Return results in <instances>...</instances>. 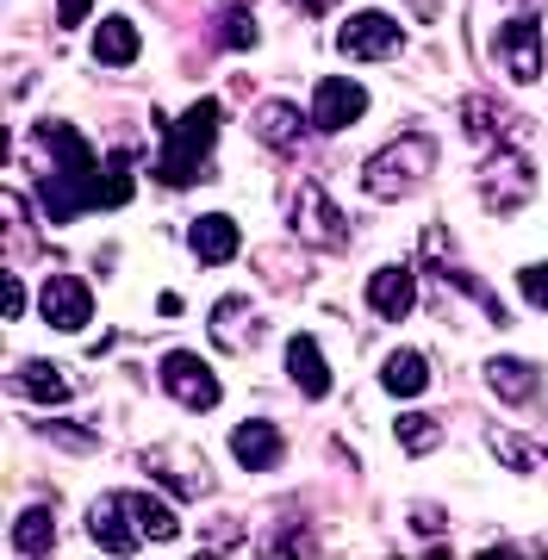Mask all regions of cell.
I'll use <instances>...</instances> for the list:
<instances>
[{"label":"cell","instance_id":"obj_8","mask_svg":"<svg viewBox=\"0 0 548 560\" xmlns=\"http://www.w3.org/2000/svg\"><path fill=\"white\" fill-rule=\"evenodd\" d=\"M125 511V523L138 529V541H175L182 536V517H175V504L156 499V492H113Z\"/></svg>","mask_w":548,"mask_h":560},{"label":"cell","instance_id":"obj_30","mask_svg":"<svg viewBox=\"0 0 548 560\" xmlns=\"http://www.w3.org/2000/svg\"><path fill=\"white\" fill-rule=\"evenodd\" d=\"M20 312H25V280L7 275V318H20Z\"/></svg>","mask_w":548,"mask_h":560},{"label":"cell","instance_id":"obj_12","mask_svg":"<svg viewBox=\"0 0 548 560\" xmlns=\"http://www.w3.org/2000/svg\"><path fill=\"white\" fill-rule=\"evenodd\" d=\"M143 467H150V480H163L168 492H182V499H200L206 486V467H200V455H187V448H150V455H143Z\"/></svg>","mask_w":548,"mask_h":560},{"label":"cell","instance_id":"obj_15","mask_svg":"<svg viewBox=\"0 0 548 560\" xmlns=\"http://www.w3.org/2000/svg\"><path fill=\"white\" fill-rule=\"evenodd\" d=\"M88 536H94V548H106V555H131V548H143L138 529L125 523V511H119V499H113V492L88 504Z\"/></svg>","mask_w":548,"mask_h":560},{"label":"cell","instance_id":"obj_11","mask_svg":"<svg viewBox=\"0 0 548 560\" xmlns=\"http://www.w3.org/2000/svg\"><path fill=\"white\" fill-rule=\"evenodd\" d=\"M529 187H536V175H529V162L524 156H492L487 162V175H480V194L492 200V212H511V206H524L529 200Z\"/></svg>","mask_w":548,"mask_h":560},{"label":"cell","instance_id":"obj_23","mask_svg":"<svg viewBox=\"0 0 548 560\" xmlns=\"http://www.w3.org/2000/svg\"><path fill=\"white\" fill-rule=\"evenodd\" d=\"M462 119H467V131L474 138H517V125H511V113H499V106H487V101H462Z\"/></svg>","mask_w":548,"mask_h":560},{"label":"cell","instance_id":"obj_31","mask_svg":"<svg viewBox=\"0 0 548 560\" xmlns=\"http://www.w3.org/2000/svg\"><path fill=\"white\" fill-rule=\"evenodd\" d=\"M411 523H418V529H443V511H436V504H418V511H411Z\"/></svg>","mask_w":548,"mask_h":560},{"label":"cell","instance_id":"obj_22","mask_svg":"<svg viewBox=\"0 0 548 560\" xmlns=\"http://www.w3.org/2000/svg\"><path fill=\"white\" fill-rule=\"evenodd\" d=\"M249 337H256L249 305L244 300H219V312H212V342H219V349H244Z\"/></svg>","mask_w":548,"mask_h":560},{"label":"cell","instance_id":"obj_1","mask_svg":"<svg viewBox=\"0 0 548 560\" xmlns=\"http://www.w3.org/2000/svg\"><path fill=\"white\" fill-rule=\"evenodd\" d=\"M219 101H194L182 113V119H163L168 143H163V156H156V180L163 187H187V180H206L212 168H206V150H212V138H219Z\"/></svg>","mask_w":548,"mask_h":560},{"label":"cell","instance_id":"obj_4","mask_svg":"<svg viewBox=\"0 0 548 560\" xmlns=\"http://www.w3.org/2000/svg\"><path fill=\"white\" fill-rule=\"evenodd\" d=\"M293 237H305L312 249H337V243L349 237L343 212L325 200V187H318V180H300V187H293Z\"/></svg>","mask_w":548,"mask_h":560},{"label":"cell","instance_id":"obj_9","mask_svg":"<svg viewBox=\"0 0 548 560\" xmlns=\"http://www.w3.org/2000/svg\"><path fill=\"white\" fill-rule=\"evenodd\" d=\"M499 57H505V69H511V81H536L543 75V20H511L505 32H499Z\"/></svg>","mask_w":548,"mask_h":560},{"label":"cell","instance_id":"obj_26","mask_svg":"<svg viewBox=\"0 0 548 560\" xmlns=\"http://www.w3.org/2000/svg\"><path fill=\"white\" fill-rule=\"evenodd\" d=\"M219 44H224V50H249V44H256V20H249V7H224V13H219Z\"/></svg>","mask_w":548,"mask_h":560},{"label":"cell","instance_id":"obj_17","mask_svg":"<svg viewBox=\"0 0 548 560\" xmlns=\"http://www.w3.org/2000/svg\"><path fill=\"white\" fill-rule=\"evenodd\" d=\"M487 386L505 405H529L536 399V386H543V374H536L524 355H499V361H487Z\"/></svg>","mask_w":548,"mask_h":560},{"label":"cell","instance_id":"obj_6","mask_svg":"<svg viewBox=\"0 0 548 560\" xmlns=\"http://www.w3.org/2000/svg\"><path fill=\"white\" fill-rule=\"evenodd\" d=\"M362 113H368L362 81H343V75L318 81V94H312V125H318V131H349Z\"/></svg>","mask_w":548,"mask_h":560},{"label":"cell","instance_id":"obj_21","mask_svg":"<svg viewBox=\"0 0 548 560\" xmlns=\"http://www.w3.org/2000/svg\"><path fill=\"white\" fill-rule=\"evenodd\" d=\"M13 386H20L25 399H38V405H62V399H69V381L57 374V361H25L20 374H13Z\"/></svg>","mask_w":548,"mask_h":560},{"label":"cell","instance_id":"obj_27","mask_svg":"<svg viewBox=\"0 0 548 560\" xmlns=\"http://www.w3.org/2000/svg\"><path fill=\"white\" fill-rule=\"evenodd\" d=\"M487 448L505 460V467H517V474H529V467H536V448H529V442H517L511 430H487Z\"/></svg>","mask_w":548,"mask_h":560},{"label":"cell","instance_id":"obj_7","mask_svg":"<svg viewBox=\"0 0 548 560\" xmlns=\"http://www.w3.org/2000/svg\"><path fill=\"white\" fill-rule=\"evenodd\" d=\"M38 312L57 330H82L88 318H94V293H88V280H75V275H50L38 287Z\"/></svg>","mask_w":548,"mask_h":560},{"label":"cell","instance_id":"obj_24","mask_svg":"<svg viewBox=\"0 0 548 560\" xmlns=\"http://www.w3.org/2000/svg\"><path fill=\"white\" fill-rule=\"evenodd\" d=\"M57 541V523H50V511H25L20 523H13V555H44Z\"/></svg>","mask_w":548,"mask_h":560},{"label":"cell","instance_id":"obj_5","mask_svg":"<svg viewBox=\"0 0 548 560\" xmlns=\"http://www.w3.org/2000/svg\"><path fill=\"white\" fill-rule=\"evenodd\" d=\"M163 386L187 405V411H212V405H219V374H212L194 349H168L163 355Z\"/></svg>","mask_w":548,"mask_h":560},{"label":"cell","instance_id":"obj_3","mask_svg":"<svg viewBox=\"0 0 548 560\" xmlns=\"http://www.w3.org/2000/svg\"><path fill=\"white\" fill-rule=\"evenodd\" d=\"M399 25H393V13H381V7H368V13H349L343 25H337V50L355 62H386L399 57Z\"/></svg>","mask_w":548,"mask_h":560},{"label":"cell","instance_id":"obj_18","mask_svg":"<svg viewBox=\"0 0 548 560\" xmlns=\"http://www.w3.org/2000/svg\"><path fill=\"white\" fill-rule=\"evenodd\" d=\"M287 374L300 381V393H305V399H325V393H330L325 349H318L312 337H293V342H287Z\"/></svg>","mask_w":548,"mask_h":560},{"label":"cell","instance_id":"obj_28","mask_svg":"<svg viewBox=\"0 0 548 560\" xmlns=\"http://www.w3.org/2000/svg\"><path fill=\"white\" fill-rule=\"evenodd\" d=\"M524 300H529V305H543V312H548V261L524 268Z\"/></svg>","mask_w":548,"mask_h":560},{"label":"cell","instance_id":"obj_14","mask_svg":"<svg viewBox=\"0 0 548 560\" xmlns=\"http://www.w3.org/2000/svg\"><path fill=\"white\" fill-rule=\"evenodd\" d=\"M368 305H374V318H411V305H418V275H411V268H374Z\"/></svg>","mask_w":548,"mask_h":560},{"label":"cell","instance_id":"obj_29","mask_svg":"<svg viewBox=\"0 0 548 560\" xmlns=\"http://www.w3.org/2000/svg\"><path fill=\"white\" fill-rule=\"evenodd\" d=\"M88 7H94V0H57V20H62V25H82Z\"/></svg>","mask_w":548,"mask_h":560},{"label":"cell","instance_id":"obj_16","mask_svg":"<svg viewBox=\"0 0 548 560\" xmlns=\"http://www.w3.org/2000/svg\"><path fill=\"white\" fill-rule=\"evenodd\" d=\"M305 125H312V113H300L293 101H268L263 113H256V138L275 143L281 156H293V150L305 143Z\"/></svg>","mask_w":548,"mask_h":560},{"label":"cell","instance_id":"obj_19","mask_svg":"<svg viewBox=\"0 0 548 560\" xmlns=\"http://www.w3.org/2000/svg\"><path fill=\"white\" fill-rule=\"evenodd\" d=\"M143 38L131 20H101L94 25V62H106V69H125V62H138Z\"/></svg>","mask_w":548,"mask_h":560},{"label":"cell","instance_id":"obj_25","mask_svg":"<svg viewBox=\"0 0 548 560\" xmlns=\"http://www.w3.org/2000/svg\"><path fill=\"white\" fill-rule=\"evenodd\" d=\"M393 430H399V442L411 455H424V448L443 442V418H430V411H406V418H393Z\"/></svg>","mask_w":548,"mask_h":560},{"label":"cell","instance_id":"obj_10","mask_svg":"<svg viewBox=\"0 0 548 560\" xmlns=\"http://www.w3.org/2000/svg\"><path fill=\"white\" fill-rule=\"evenodd\" d=\"M187 243H194V256H200L206 268H224V261L244 249V231H237L231 212H200V219L187 224Z\"/></svg>","mask_w":548,"mask_h":560},{"label":"cell","instance_id":"obj_2","mask_svg":"<svg viewBox=\"0 0 548 560\" xmlns=\"http://www.w3.org/2000/svg\"><path fill=\"white\" fill-rule=\"evenodd\" d=\"M430 168H436V143H430L424 131H406V138H393L386 150L368 156L362 187L374 194V200H399V194H411Z\"/></svg>","mask_w":548,"mask_h":560},{"label":"cell","instance_id":"obj_20","mask_svg":"<svg viewBox=\"0 0 548 560\" xmlns=\"http://www.w3.org/2000/svg\"><path fill=\"white\" fill-rule=\"evenodd\" d=\"M381 386H386V393H399V399H418V393L430 386V361L418 355V349H399V355H386Z\"/></svg>","mask_w":548,"mask_h":560},{"label":"cell","instance_id":"obj_13","mask_svg":"<svg viewBox=\"0 0 548 560\" xmlns=\"http://www.w3.org/2000/svg\"><path fill=\"white\" fill-rule=\"evenodd\" d=\"M281 430H275V423L268 418H244L237 423V430H231V455L244 460L249 474H268V467H281Z\"/></svg>","mask_w":548,"mask_h":560}]
</instances>
